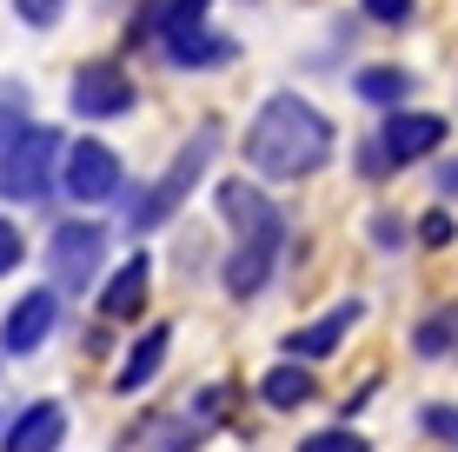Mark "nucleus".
Masks as SVG:
<instances>
[{
	"label": "nucleus",
	"instance_id": "f257e3e1",
	"mask_svg": "<svg viewBox=\"0 0 458 452\" xmlns=\"http://www.w3.org/2000/svg\"><path fill=\"white\" fill-rule=\"evenodd\" d=\"M240 153H246V166L259 180H306V174H319V166H333L339 127L306 100V93L279 87V93H266L259 114L246 120Z\"/></svg>",
	"mask_w": 458,
	"mask_h": 452
},
{
	"label": "nucleus",
	"instance_id": "f03ea898",
	"mask_svg": "<svg viewBox=\"0 0 458 452\" xmlns=\"http://www.w3.org/2000/svg\"><path fill=\"white\" fill-rule=\"evenodd\" d=\"M219 140H226V127L219 120H199L193 133L173 147V160L160 166V180H147L133 200H126V233H160V226H173L180 220V207L193 200V186L207 180V166H213V153H219Z\"/></svg>",
	"mask_w": 458,
	"mask_h": 452
},
{
	"label": "nucleus",
	"instance_id": "7ed1b4c3",
	"mask_svg": "<svg viewBox=\"0 0 458 452\" xmlns=\"http://www.w3.org/2000/svg\"><path fill=\"white\" fill-rule=\"evenodd\" d=\"M60 153H67L60 127H40L34 120V127L0 153V200H7V207H47V200L60 193Z\"/></svg>",
	"mask_w": 458,
	"mask_h": 452
},
{
	"label": "nucleus",
	"instance_id": "20e7f679",
	"mask_svg": "<svg viewBox=\"0 0 458 452\" xmlns=\"http://www.w3.org/2000/svg\"><path fill=\"white\" fill-rule=\"evenodd\" d=\"M106 267V226L87 220V213H73V220H54V233H47V286L54 293H87L93 279H100Z\"/></svg>",
	"mask_w": 458,
	"mask_h": 452
},
{
	"label": "nucleus",
	"instance_id": "39448f33",
	"mask_svg": "<svg viewBox=\"0 0 458 452\" xmlns=\"http://www.w3.org/2000/svg\"><path fill=\"white\" fill-rule=\"evenodd\" d=\"M60 193H67L81 213L106 207V200H120V193H126V166H120V153L106 147V140H93V133L67 140V153H60Z\"/></svg>",
	"mask_w": 458,
	"mask_h": 452
},
{
	"label": "nucleus",
	"instance_id": "423d86ee",
	"mask_svg": "<svg viewBox=\"0 0 458 452\" xmlns=\"http://www.w3.org/2000/svg\"><path fill=\"white\" fill-rule=\"evenodd\" d=\"M140 107V87L126 73V60H87L67 81V114L87 120V127H106V120H126Z\"/></svg>",
	"mask_w": 458,
	"mask_h": 452
},
{
	"label": "nucleus",
	"instance_id": "0eeeda50",
	"mask_svg": "<svg viewBox=\"0 0 458 452\" xmlns=\"http://www.w3.org/2000/svg\"><path fill=\"white\" fill-rule=\"evenodd\" d=\"M279 260H286V220L233 233V253H226V267H219V286H226L233 300H259V293L273 286Z\"/></svg>",
	"mask_w": 458,
	"mask_h": 452
},
{
	"label": "nucleus",
	"instance_id": "6e6552de",
	"mask_svg": "<svg viewBox=\"0 0 458 452\" xmlns=\"http://www.w3.org/2000/svg\"><path fill=\"white\" fill-rule=\"evenodd\" d=\"M378 147H386V160L392 166H419V160H432L438 147L452 140V120L445 114H432V107H392L386 120H378Z\"/></svg>",
	"mask_w": 458,
	"mask_h": 452
},
{
	"label": "nucleus",
	"instance_id": "1a4fd4ad",
	"mask_svg": "<svg viewBox=\"0 0 458 452\" xmlns=\"http://www.w3.org/2000/svg\"><path fill=\"white\" fill-rule=\"evenodd\" d=\"M54 326H60V293L54 286L21 293L7 306V320H0V360H34L47 339H54Z\"/></svg>",
	"mask_w": 458,
	"mask_h": 452
},
{
	"label": "nucleus",
	"instance_id": "9d476101",
	"mask_svg": "<svg viewBox=\"0 0 458 452\" xmlns=\"http://www.w3.org/2000/svg\"><path fill=\"white\" fill-rule=\"evenodd\" d=\"M160 54H166V67H180V73H219V67H233L240 60V40L233 34H219V27H180V34H160Z\"/></svg>",
	"mask_w": 458,
	"mask_h": 452
},
{
	"label": "nucleus",
	"instance_id": "9b49d317",
	"mask_svg": "<svg viewBox=\"0 0 458 452\" xmlns=\"http://www.w3.org/2000/svg\"><path fill=\"white\" fill-rule=\"evenodd\" d=\"M67 446V406L60 399H34L0 426V452H60Z\"/></svg>",
	"mask_w": 458,
	"mask_h": 452
},
{
	"label": "nucleus",
	"instance_id": "f8f14e48",
	"mask_svg": "<svg viewBox=\"0 0 458 452\" xmlns=\"http://www.w3.org/2000/svg\"><path fill=\"white\" fill-rule=\"evenodd\" d=\"M359 320H366V300H339L333 313H319L312 326L286 333V360H299V366H312V360H333V353H339V339L352 333Z\"/></svg>",
	"mask_w": 458,
	"mask_h": 452
},
{
	"label": "nucleus",
	"instance_id": "ddd939ff",
	"mask_svg": "<svg viewBox=\"0 0 458 452\" xmlns=\"http://www.w3.org/2000/svg\"><path fill=\"white\" fill-rule=\"evenodd\" d=\"M147 293H153V260L147 253H126L114 273L100 279V320H140L147 313Z\"/></svg>",
	"mask_w": 458,
	"mask_h": 452
},
{
	"label": "nucleus",
	"instance_id": "4468645a",
	"mask_svg": "<svg viewBox=\"0 0 458 452\" xmlns=\"http://www.w3.org/2000/svg\"><path fill=\"white\" fill-rule=\"evenodd\" d=\"M166 353H173V326H166V320H153L147 333L126 346V360H120V372H114V393L133 399L140 386H153V380H160V366H166Z\"/></svg>",
	"mask_w": 458,
	"mask_h": 452
},
{
	"label": "nucleus",
	"instance_id": "2eb2a0df",
	"mask_svg": "<svg viewBox=\"0 0 458 452\" xmlns=\"http://www.w3.org/2000/svg\"><path fill=\"white\" fill-rule=\"evenodd\" d=\"M213 207H219V220H226L233 233H252V226L286 220V213L266 200V186H259V180H219V186H213Z\"/></svg>",
	"mask_w": 458,
	"mask_h": 452
},
{
	"label": "nucleus",
	"instance_id": "dca6fc26",
	"mask_svg": "<svg viewBox=\"0 0 458 452\" xmlns=\"http://www.w3.org/2000/svg\"><path fill=\"white\" fill-rule=\"evenodd\" d=\"M312 393H319V386H312V366H299V360H279V366L259 372V399L273 413H299Z\"/></svg>",
	"mask_w": 458,
	"mask_h": 452
},
{
	"label": "nucleus",
	"instance_id": "f3484780",
	"mask_svg": "<svg viewBox=\"0 0 458 452\" xmlns=\"http://www.w3.org/2000/svg\"><path fill=\"white\" fill-rule=\"evenodd\" d=\"M352 93L366 107H378V114H392V107L412 100V73H405V67H359L352 73Z\"/></svg>",
	"mask_w": 458,
	"mask_h": 452
},
{
	"label": "nucleus",
	"instance_id": "a211bd4d",
	"mask_svg": "<svg viewBox=\"0 0 458 452\" xmlns=\"http://www.w3.org/2000/svg\"><path fill=\"white\" fill-rule=\"evenodd\" d=\"M412 353H419V360H452V353H458V300H445L438 313H425L412 326Z\"/></svg>",
	"mask_w": 458,
	"mask_h": 452
},
{
	"label": "nucleus",
	"instance_id": "6ab92c4d",
	"mask_svg": "<svg viewBox=\"0 0 458 452\" xmlns=\"http://www.w3.org/2000/svg\"><path fill=\"white\" fill-rule=\"evenodd\" d=\"M27 127H34V93L21 81H0V153H7Z\"/></svg>",
	"mask_w": 458,
	"mask_h": 452
},
{
	"label": "nucleus",
	"instance_id": "aec40b11",
	"mask_svg": "<svg viewBox=\"0 0 458 452\" xmlns=\"http://www.w3.org/2000/svg\"><path fill=\"white\" fill-rule=\"evenodd\" d=\"M299 452H372V446H366V432H352V426H319V432L299 439Z\"/></svg>",
	"mask_w": 458,
	"mask_h": 452
},
{
	"label": "nucleus",
	"instance_id": "412c9836",
	"mask_svg": "<svg viewBox=\"0 0 458 452\" xmlns=\"http://www.w3.org/2000/svg\"><path fill=\"white\" fill-rule=\"evenodd\" d=\"M21 267H27V233H21V220H7V213H0V279L21 273Z\"/></svg>",
	"mask_w": 458,
	"mask_h": 452
},
{
	"label": "nucleus",
	"instance_id": "4be33fe9",
	"mask_svg": "<svg viewBox=\"0 0 458 452\" xmlns=\"http://www.w3.org/2000/svg\"><path fill=\"white\" fill-rule=\"evenodd\" d=\"M452 240H458V220H452L445 207H432L419 220V246H432V253H438V246H452Z\"/></svg>",
	"mask_w": 458,
	"mask_h": 452
},
{
	"label": "nucleus",
	"instance_id": "5701e85b",
	"mask_svg": "<svg viewBox=\"0 0 458 452\" xmlns=\"http://www.w3.org/2000/svg\"><path fill=\"white\" fill-rule=\"evenodd\" d=\"M359 13H366L372 27H405L412 21V0H359Z\"/></svg>",
	"mask_w": 458,
	"mask_h": 452
},
{
	"label": "nucleus",
	"instance_id": "b1692460",
	"mask_svg": "<svg viewBox=\"0 0 458 452\" xmlns=\"http://www.w3.org/2000/svg\"><path fill=\"white\" fill-rule=\"evenodd\" d=\"M13 13H21V27H60L67 0H13Z\"/></svg>",
	"mask_w": 458,
	"mask_h": 452
},
{
	"label": "nucleus",
	"instance_id": "393cba45",
	"mask_svg": "<svg viewBox=\"0 0 458 452\" xmlns=\"http://www.w3.org/2000/svg\"><path fill=\"white\" fill-rule=\"evenodd\" d=\"M405 233H412V226H405L399 213H372V246H386V253H399V246H405Z\"/></svg>",
	"mask_w": 458,
	"mask_h": 452
},
{
	"label": "nucleus",
	"instance_id": "a878e982",
	"mask_svg": "<svg viewBox=\"0 0 458 452\" xmlns=\"http://www.w3.org/2000/svg\"><path fill=\"white\" fill-rule=\"evenodd\" d=\"M359 174H366V180H386V174H399V166L386 160V147H378V140H359Z\"/></svg>",
	"mask_w": 458,
	"mask_h": 452
},
{
	"label": "nucleus",
	"instance_id": "bb28decb",
	"mask_svg": "<svg viewBox=\"0 0 458 452\" xmlns=\"http://www.w3.org/2000/svg\"><path fill=\"white\" fill-rule=\"evenodd\" d=\"M425 432H438V439L458 446V406H425Z\"/></svg>",
	"mask_w": 458,
	"mask_h": 452
},
{
	"label": "nucleus",
	"instance_id": "cd10ccee",
	"mask_svg": "<svg viewBox=\"0 0 458 452\" xmlns=\"http://www.w3.org/2000/svg\"><path fill=\"white\" fill-rule=\"evenodd\" d=\"M438 200H458V160L438 166Z\"/></svg>",
	"mask_w": 458,
	"mask_h": 452
}]
</instances>
